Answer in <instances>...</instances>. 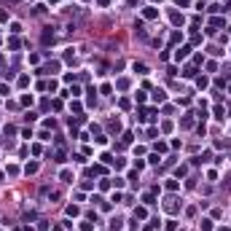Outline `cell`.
<instances>
[{
  "mask_svg": "<svg viewBox=\"0 0 231 231\" xmlns=\"http://www.w3.org/2000/svg\"><path fill=\"white\" fill-rule=\"evenodd\" d=\"M188 51H191V48H188V46H183V48H178V54H175V59H185V57H188Z\"/></svg>",
  "mask_w": 231,
  "mask_h": 231,
  "instance_id": "1",
  "label": "cell"
},
{
  "mask_svg": "<svg viewBox=\"0 0 231 231\" xmlns=\"http://www.w3.org/2000/svg\"><path fill=\"white\" fill-rule=\"evenodd\" d=\"M143 16H145V19H156L158 11H156V8H145V11H143Z\"/></svg>",
  "mask_w": 231,
  "mask_h": 231,
  "instance_id": "2",
  "label": "cell"
},
{
  "mask_svg": "<svg viewBox=\"0 0 231 231\" xmlns=\"http://www.w3.org/2000/svg\"><path fill=\"white\" fill-rule=\"evenodd\" d=\"M169 16H172V24H183V16H180V13H178V11H172V13H169Z\"/></svg>",
  "mask_w": 231,
  "mask_h": 231,
  "instance_id": "3",
  "label": "cell"
},
{
  "mask_svg": "<svg viewBox=\"0 0 231 231\" xmlns=\"http://www.w3.org/2000/svg\"><path fill=\"white\" fill-rule=\"evenodd\" d=\"M145 70H148V67L143 65V62H140V65H137V62H134V73H145Z\"/></svg>",
  "mask_w": 231,
  "mask_h": 231,
  "instance_id": "4",
  "label": "cell"
},
{
  "mask_svg": "<svg viewBox=\"0 0 231 231\" xmlns=\"http://www.w3.org/2000/svg\"><path fill=\"white\" fill-rule=\"evenodd\" d=\"M175 3H180V6H188V0H175Z\"/></svg>",
  "mask_w": 231,
  "mask_h": 231,
  "instance_id": "5",
  "label": "cell"
}]
</instances>
